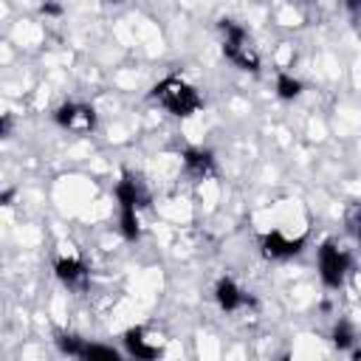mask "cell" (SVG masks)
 Masks as SVG:
<instances>
[{
  "label": "cell",
  "instance_id": "6da1fadb",
  "mask_svg": "<svg viewBox=\"0 0 361 361\" xmlns=\"http://www.w3.org/2000/svg\"><path fill=\"white\" fill-rule=\"evenodd\" d=\"M217 31H220V48H223L226 59L231 65H237L240 71H245V73H259L262 56L254 45L251 34L237 20H228V17L217 23Z\"/></svg>",
  "mask_w": 361,
  "mask_h": 361
},
{
  "label": "cell",
  "instance_id": "3957f363",
  "mask_svg": "<svg viewBox=\"0 0 361 361\" xmlns=\"http://www.w3.org/2000/svg\"><path fill=\"white\" fill-rule=\"evenodd\" d=\"M316 265H319V279L324 288L330 290H338L350 271H353V257L347 248H341L336 240H324L319 248H316Z\"/></svg>",
  "mask_w": 361,
  "mask_h": 361
},
{
  "label": "cell",
  "instance_id": "277c9868",
  "mask_svg": "<svg viewBox=\"0 0 361 361\" xmlns=\"http://www.w3.org/2000/svg\"><path fill=\"white\" fill-rule=\"evenodd\" d=\"M121 344H124L130 361H158L164 355V338L141 324L127 327L121 336Z\"/></svg>",
  "mask_w": 361,
  "mask_h": 361
},
{
  "label": "cell",
  "instance_id": "e0dca14e",
  "mask_svg": "<svg viewBox=\"0 0 361 361\" xmlns=\"http://www.w3.org/2000/svg\"><path fill=\"white\" fill-rule=\"evenodd\" d=\"M282 361H290V358H288V355H285V358H282Z\"/></svg>",
  "mask_w": 361,
  "mask_h": 361
},
{
  "label": "cell",
  "instance_id": "8992f818",
  "mask_svg": "<svg viewBox=\"0 0 361 361\" xmlns=\"http://www.w3.org/2000/svg\"><path fill=\"white\" fill-rule=\"evenodd\" d=\"M54 121L68 133L85 135V133H93V127H96V110L82 102H62L54 110Z\"/></svg>",
  "mask_w": 361,
  "mask_h": 361
},
{
  "label": "cell",
  "instance_id": "30bf717a",
  "mask_svg": "<svg viewBox=\"0 0 361 361\" xmlns=\"http://www.w3.org/2000/svg\"><path fill=\"white\" fill-rule=\"evenodd\" d=\"M54 274L65 288H79L87 279V268L76 254H59L54 259Z\"/></svg>",
  "mask_w": 361,
  "mask_h": 361
},
{
  "label": "cell",
  "instance_id": "9a60e30c",
  "mask_svg": "<svg viewBox=\"0 0 361 361\" xmlns=\"http://www.w3.org/2000/svg\"><path fill=\"white\" fill-rule=\"evenodd\" d=\"M45 14H59V6H42Z\"/></svg>",
  "mask_w": 361,
  "mask_h": 361
},
{
  "label": "cell",
  "instance_id": "8fae6325",
  "mask_svg": "<svg viewBox=\"0 0 361 361\" xmlns=\"http://www.w3.org/2000/svg\"><path fill=\"white\" fill-rule=\"evenodd\" d=\"M274 90H276V96H279L282 102H293V99L302 96L305 85H302V79H296L293 73L279 71V73H276V82H274Z\"/></svg>",
  "mask_w": 361,
  "mask_h": 361
},
{
  "label": "cell",
  "instance_id": "52a82bcc",
  "mask_svg": "<svg viewBox=\"0 0 361 361\" xmlns=\"http://www.w3.org/2000/svg\"><path fill=\"white\" fill-rule=\"evenodd\" d=\"M113 192H116L118 212H141L149 203V195H147L141 178L133 175V172H127V169L121 172V178H118V183H116Z\"/></svg>",
  "mask_w": 361,
  "mask_h": 361
},
{
  "label": "cell",
  "instance_id": "5b68a950",
  "mask_svg": "<svg viewBox=\"0 0 361 361\" xmlns=\"http://www.w3.org/2000/svg\"><path fill=\"white\" fill-rule=\"evenodd\" d=\"M305 243H307L305 234L302 237H290L282 228H271V231H262L259 234V251H262V257H268L274 262H285V259L299 257L302 248H305Z\"/></svg>",
  "mask_w": 361,
  "mask_h": 361
},
{
  "label": "cell",
  "instance_id": "9c48e42d",
  "mask_svg": "<svg viewBox=\"0 0 361 361\" xmlns=\"http://www.w3.org/2000/svg\"><path fill=\"white\" fill-rule=\"evenodd\" d=\"M214 302H217V307H220L223 313H234V310L245 307L248 296H245V290H243L231 276H220V279L214 282Z\"/></svg>",
  "mask_w": 361,
  "mask_h": 361
},
{
  "label": "cell",
  "instance_id": "7a4b0ae2",
  "mask_svg": "<svg viewBox=\"0 0 361 361\" xmlns=\"http://www.w3.org/2000/svg\"><path fill=\"white\" fill-rule=\"evenodd\" d=\"M152 99L172 116L178 118H189L203 107V96L200 90L186 82L183 76H164L155 87H152Z\"/></svg>",
  "mask_w": 361,
  "mask_h": 361
},
{
  "label": "cell",
  "instance_id": "2e32d148",
  "mask_svg": "<svg viewBox=\"0 0 361 361\" xmlns=\"http://www.w3.org/2000/svg\"><path fill=\"white\" fill-rule=\"evenodd\" d=\"M358 240H361V214H358Z\"/></svg>",
  "mask_w": 361,
  "mask_h": 361
},
{
  "label": "cell",
  "instance_id": "7c38bea8",
  "mask_svg": "<svg viewBox=\"0 0 361 361\" xmlns=\"http://www.w3.org/2000/svg\"><path fill=\"white\" fill-rule=\"evenodd\" d=\"M79 361H127V358H124L118 350L107 347V344L87 341V344H85V350H82V355H79Z\"/></svg>",
  "mask_w": 361,
  "mask_h": 361
},
{
  "label": "cell",
  "instance_id": "4fadbf2b",
  "mask_svg": "<svg viewBox=\"0 0 361 361\" xmlns=\"http://www.w3.org/2000/svg\"><path fill=\"white\" fill-rule=\"evenodd\" d=\"M330 341H333L336 350H353V347H355V330H353V324L344 322V319H338V322L333 324Z\"/></svg>",
  "mask_w": 361,
  "mask_h": 361
},
{
  "label": "cell",
  "instance_id": "5bb4252c",
  "mask_svg": "<svg viewBox=\"0 0 361 361\" xmlns=\"http://www.w3.org/2000/svg\"><path fill=\"white\" fill-rule=\"evenodd\" d=\"M54 341H56V350L62 355H71V358H79L82 350H85V344H87V338H82L76 333H59Z\"/></svg>",
  "mask_w": 361,
  "mask_h": 361
},
{
  "label": "cell",
  "instance_id": "ba28073f",
  "mask_svg": "<svg viewBox=\"0 0 361 361\" xmlns=\"http://www.w3.org/2000/svg\"><path fill=\"white\" fill-rule=\"evenodd\" d=\"M180 164H183V172L195 180H206L217 175V158L212 149H203V147H186L180 152Z\"/></svg>",
  "mask_w": 361,
  "mask_h": 361
}]
</instances>
